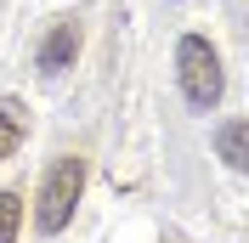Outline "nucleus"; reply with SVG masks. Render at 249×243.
Masks as SVG:
<instances>
[{
    "label": "nucleus",
    "mask_w": 249,
    "mask_h": 243,
    "mask_svg": "<svg viewBox=\"0 0 249 243\" xmlns=\"http://www.w3.org/2000/svg\"><path fill=\"white\" fill-rule=\"evenodd\" d=\"M79 192H85V158H57V164L46 170V187H40V204H34V226L40 232H62L68 221H74V204Z\"/></svg>",
    "instance_id": "nucleus-1"
},
{
    "label": "nucleus",
    "mask_w": 249,
    "mask_h": 243,
    "mask_svg": "<svg viewBox=\"0 0 249 243\" xmlns=\"http://www.w3.org/2000/svg\"><path fill=\"white\" fill-rule=\"evenodd\" d=\"M176 74H181V96L198 113H210V107L221 102V57H215V46L210 40H198V34H187L181 46H176Z\"/></svg>",
    "instance_id": "nucleus-2"
},
{
    "label": "nucleus",
    "mask_w": 249,
    "mask_h": 243,
    "mask_svg": "<svg viewBox=\"0 0 249 243\" xmlns=\"http://www.w3.org/2000/svg\"><path fill=\"white\" fill-rule=\"evenodd\" d=\"M74 51H79V29L74 23H57V29L46 34V46H40V68H46V74H62V68L74 62Z\"/></svg>",
    "instance_id": "nucleus-3"
},
{
    "label": "nucleus",
    "mask_w": 249,
    "mask_h": 243,
    "mask_svg": "<svg viewBox=\"0 0 249 243\" xmlns=\"http://www.w3.org/2000/svg\"><path fill=\"white\" fill-rule=\"evenodd\" d=\"M29 136V107L23 102H0V158H12Z\"/></svg>",
    "instance_id": "nucleus-4"
},
{
    "label": "nucleus",
    "mask_w": 249,
    "mask_h": 243,
    "mask_svg": "<svg viewBox=\"0 0 249 243\" xmlns=\"http://www.w3.org/2000/svg\"><path fill=\"white\" fill-rule=\"evenodd\" d=\"M221 158L232 170H244V119H227L221 124Z\"/></svg>",
    "instance_id": "nucleus-5"
},
{
    "label": "nucleus",
    "mask_w": 249,
    "mask_h": 243,
    "mask_svg": "<svg viewBox=\"0 0 249 243\" xmlns=\"http://www.w3.org/2000/svg\"><path fill=\"white\" fill-rule=\"evenodd\" d=\"M17 226H23V198L0 192V243H17Z\"/></svg>",
    "instance_id": "nucleus-6"
}]
</instances>
